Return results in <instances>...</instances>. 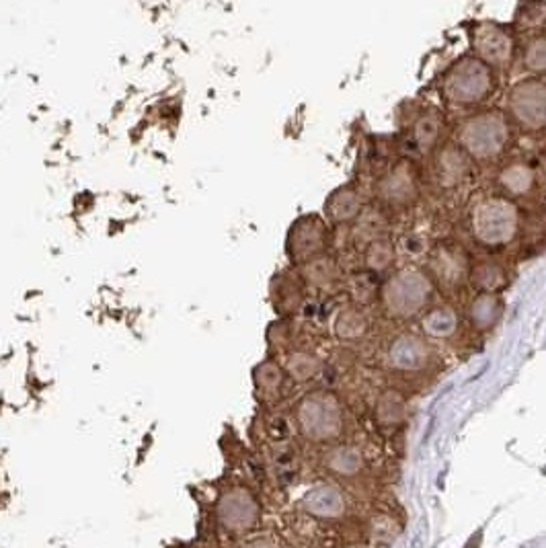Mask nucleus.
Returning a JSON list of instances; mask_svg holds the SVG:
<instances>
[{
	"label": "nucleus",
	"mask_w": 546,
	"mask_h": 548,
	"mask_svg": "<svg viewBox=\"0 0 546 548\" xmlns=\"http://www.w3.org/2000/svg\"><path fill=\"white\" fill-rule=\"evenodd\" d=\"M368 319L360 308H343L335 321V335L343 341H358L368 333Z\"/></svg>",
	"instance_id": "nucleus-22"
},
{
	"label": "nucleus",
	"mask_w": 546,
	"mask_h": 548,
	"mask_svg": "<svg viewBox=\"0 0 546 548\" xmlns=\"http://www.w3.org/2000/svg\"><path fill=\"white\" fill-rule=\"evenodd\" d=\"M468 280L479 290V294H499L507 286V273L501 265L487 261L473 265L468 271Z\"/></svg>",
	"instance_id": "nucleus-18"
},
{
	"label": "nucleus",
	"mask_w": 546,
	"mask_h": 548,
	"mask_svg": "<svg viewBox=\"0 0 546 548\" xmlns=\"http://www.w3.org/2000/svg\"><path fill=\"white\" fill-rule=\"evenodd\" d=\"M397 261V249L393 247V243L386 239H378L374 243L368 245L366 249V265L368 269L382 273L386 269H390Z\"/></svg>",
	"instance_id": "nucleus-27"
},
{
	"label": "nucleus",
	"mask_w": 546,
	"mask_h": 548,
	"mask_svg": "<svg viewBox=\"0 0 546 548\" xmlns=\"http://www.w3.org/2000/svg\"><path fill=\"white\" fill-rule=\"evenodd\" d=\"M294 280L296 278H292V276H288V273H284V276L278 278V282L273 284V300H276V306L280 310H284V312H290V310H294L300 304L290 294L302 298V290H300L298 282H294Z\"/></svg>",
	"instance_id": "nucleus-29"
},
{
	"label": "nucleus",
	"mask_w": 546,
	"mask_h": 548,
	"mask_svg": "<svg viewBox=\"0 0 546 548\" xmlns=\"http://www.w3.org/2000/svg\"><path fill=\"white\" fill-rule=\"evenodd\" d=\"M546 23V5L542 3H532V5H522L516 15V25L522 31H532L538 29Z\"/></svg>",
	"instance_id": "nucleus-31"
},
{
	"label": "nucleus",
	"mask_w": 546,
	"mask_h": 548,
	"mask_svg": "<svg viewBox=\"0 0 546 548\" xmlns=\"http://www.w3.org/2000/svg\"><path fill=\"white\" fill-rule=\"evenodd\" d=\"M304 276L306 280L317 286V288H329L337 280V267L331 257H319L315 261H310L304 265Z\"/></svg>",
	"instance_id": "nucleus-25"
},
{
	"label": "nucleus",
	"mask_w": 546,
	"mask_h": 548,
	"mask_svg": "<svg viewBox=\"0 0 546 548\" xmlns=\"http://www.w3.org/2000/svg\"><path fill=\"white\" fill-rule=\"evenodd\" d=\"M466 255L456 245H440L429 255V269H432V280H436L442 288L454 290L464 278H468Z\"/></svg>",
	"instance_id": "nucleus-11"
},
{
	"label": "nucleus",
	"mask_w": 546,
	"mask_h": 548,
	"mask_svg": "<svg viewBox=\"0 0 546 548\" xmlns=\"http://www.w3.org/2000/svg\"><path fill=\"white\" fill-rule=\"evenodd\" d=\"M218 526L234 536L247 534L257 528L261 520V505L257 495L245 485L224 489L216 501Z\"/></svg>",
	"instance_id": "nucleus-6"
},
{
	"label": "nucleus",
	"mask_w": 546,
	"mask_h": 548,
	"mask_svg": "<svg viewBox=\"0 0 546 548\" xmlns=\"http://www.w3.org/2000/svg\"><path fill=\"white\" fill-rule=\"evenodd\" d=\"M341 507H343L341 495L329 487H319L304 497V510L319 518L337 516L341 512Z\"/></svg>",
	"instance_id": "nucleus-21"
},
{
	"label": "nucleus",
	"mask_w": 546,
	"mask_h": 548,
	"mask_svg": "<svg viewBox=\"0 0 546 548\" xmlns=\"http://www.w3.org/2000/svg\"><path fill=\"white\" fill-rule=\"evenodd\" d=\"M444 132V120L438 111H427L421 117H417V122L411 128V144L415 146L417 152L427 154L436 148Z\"/></svg>",
	"instance_id": "nucleus-15"
},
{
	"label": "nucleus",
	"mask_w": 546,
	"mask_h": 548,
	"mask_svg": "<svg viewBox=\"0 0 546 548\" xmlns=\"http://www.w3.org/2000/svg\"><path fill=\"white\" fill-rule=\"evenodd\" d=\"M286 370L296 382H306L319 374L321 362L317 356L308 354V351H294L286 362Z\"/></svg>",
	"instance_id": "nucleus-26"
},
{
	"label": "nucleus",
	"mask_w": 546,
	"mask_h": 548,
	"mask_svg": "<svg viewBox=\"0 0 546 548\" xmlns=\"http://www.w3.org/2000/svg\"><path fill=\"white\" fill-rule=\"evenodd\" d=\"M507 113L526 132L546 130V81L526 78L507 93Z\"/></svg>",
	"instance_id": "nucleus-7"
},
{
	"label": "nucleus",
	"mask_w": 546,
	"mask_h": 548,
	"mask_svg": "<svg viewBox=\"0 0 546 548\" xmlns=\"http://www.w3.org/2000/svg\"><path fill=\"white\" fill-rule=\"evenodd\" d=\"M255 386L265 399H276L284 386V370L273 362L259 364L255 368Z\"/></svg>",
	"instance_id": "nucleus-24"
},
{
	"label": "nucleus",
	"mask_w": 546,
	"mask_h": 548,
	"mask_svg": "<svg viewBox=\"0 0 546 548\" xmlns=\"http://www.w3.org/2000/svg\"><path fill=\"white\" fill-rule=\"evenodd\" d=\"M444 97L452 105L473 107L487 101L495 91V72L475 56L456 60L442 81Z\"/></svg>",
	"instance_id": "nucleus-3"
},
{
	"label": "nucleus",
	"mask_w": 546,
	"mask_h": 548,
	"mask_svg": "<svg viewBox=\"0 0 546 548\" xmlns=\"http://www.w3.org/2000/svg\"><path fill=\"white\" fill-rule=\"evenodd\" d=\"M514 50H516V39H514V33L507 27L497 25L493 21H485L475 27L473 31L475 58L489 64L491 68L510 64L514 60Z\"/></svg>",
	"instance_id": "nucleus-9"
},
{
	"label": "nucleus",
	"mask_w": 546,
	"mask_h": 548,
	"mask_svg": "<svg viewBox=\"0 0 546 548\" xmlns=\"http://www.w3.org/2000/svg\"><path fill=\"white\" fill-rule=\"evenodd\" d=\"M243 548H280V546L269 538H255V540L243 544Z\"/></svg>",
	"instance_id": "nucleus-32"
},
{
	"label": "nucleus",
	"mask_w": 546,
	"mask_h": 548,
	"mask_svg": "<svg viewBox=\"0 0 546 548\" xmlns=\"http://www.w3.org/2000/svg\"><path fill=\"white\" fill-rule=\"evenodd\" d=\"M296 423L300 434L310 442H333L343 432V409L339 399L327 390L308 393L296 405Z\"/></svg>",
	"instance_id": "nucleus-5"
},
{
	"label": "nucleus",
	"mask_w": 546,
	"mask_h": 548,
	"mask_svg": "<svg viewBox=\"0 0 546 548\" xmlns=\"http://www.w3.org/2000/svg\"><path fill=\"white\" fill-rule=\"evenodd\" d=\"M405 399L397 390H386V393L380 395L376 403V419L382 427H397L405 419Z\"/></svg>",
	"instance_id": "nucleus-23"
},
{
	"label": "nucleus",
	"mask_w": 546,
	"mask_h": 548,
	"mask_svg": "<svg viewBox=\"0 0 546 548\" xmlns=\"http://www.w3.org/2000/svg\"><path fill=\"white\" fill-rule=\"evenodd\" d=\"M503 315V300L497 294H479L468 306V321L473 329L485 333L495 329Z\"/></svg>",
	"instance_id": "nucleus-16"
},
{
	"label": "nucleus",
	"mask_w": 546,
	"mask_h": 548,
	"mask_svg": "<svg viewBox=\"0 0 546 548\" xmlns=\"http://www.w3.org/2000/svg\"><path fill=\"white\" fill-rule=\"evenodd\" d=\"M432 362V347L425 339L405 333L388 347V364L399 372H419Z\"/></svg>",
	"instance_id": "nucleus-12"
},
{
	"label": "nucleus",
	"mask_w": 546,
	"mask_h": 548,
	"mask_svg": "<svg viewBox=\"0 0 546 548\" xmlns=\"http://www.w3.org/2000/svg\"><path fill=\"white\" fill-rule=\"evenodd\" d=\"M417 173L411 163H399L378 181L380 200L390 206H409L417 200Z\"/></svg>",
	"instance_id": "nucleus-10"
},
{
	"label": "nucleus",
	"mask_w": 546,
	"mask_h": 548,
	"mask_svg": "<svg viewBox=\"0 0 546 548\" xmlns=\"http://www.w3.org/2000/svg\"><path fill=\"white\" fill-rule=\"evenodd\" d=\"M364 210L362 198L356 187L341 185L337 187L325 202V216L331 224H347L360 218Z\"/></svg>",
	"instance_id": "nucleus-14"
},
{
	"label": "nucleus",
	"mask_w": 546,
	"mask_h": 548,
	"mask_svg": "<svg viewBox=\"0 0 546 548\" xmlns=\"http://www.w3.org/2000/svg\"><path fill=\"white\" fill-rule=\"evenodd\" d=\"M497 183L512 198H524V195L532 193L536 187V173L526 163H514L499 171Z\"/></svg>",
	"instance_id": "nucleus-17"
},
{
	"label": "nucleus",
	"mask_w": 546,
	"mask_h": 548,
	"mask_svg": "<svg viewBox=\"0 0 546 548\" xmlns=\"http://www.w3.org/2000/svg\"><path fill=\"white\" fill-rule=\"evenodd\" d=\"M421 327L432 339H448L458 329V315L450 306L429 308L421 319Z\"/></svg>",
	"instance_id": "nucleus-19"
},
{
	"label": "nucleus",
	"mask_w": 546,
	"mask_h": 548,
	"mask_svg": "<svg viewBox=\"0 0 546 548\" xmlns=\"http://www.w3.org/2000/svg\"><path fill=\"white\" fill-rule=\"evenodd\" d=\"M468 173V156L458 144L442 146L434 156V177L444 189L458 187Z\"/></svg>",
	"instance_id": "nucleus-13"
},
{
	"label": "nucleus",
	"mask_w": 546,
	"mask_h": 548,
	"mask_svg": "<svg viewBox=\"0 0 546 548\" xmlns=\"http://www.w3.org/2000/svg\"><path fill=\"white\" fill-rule=\"evenodd\" d=\"M434 296V282L417 267H403L390 276L380 290V300L388 317L411 319L423 312Z\"/></svg>",
	"instance_id": "nucleus-2"
},
{
	"label": "nucleus",
	"mask_w": 546,
	"mask_h": 548,
	"mask_svg": "<svg viewBox=\"0 0 546 548\" xmlns=\"http://www.w3.org/2000/svg\"><path fill=\"white\" fill-rule=\"evenodd\" d=\"M325 466L329 468L331 473H335L339 477H354V475H358L362 471L364 458H362V454L356 448L339 446V448H333L325 456Z\"/></svg>",
	"instance_id": "nucleus-20"
},
{
	"label": "nucleus",
	"mask_w": 546,
	"mask_h": 548,
	"mask_svg": "<svg viewBox=\"0 0 546 548\" xmlns=\"http://www.w3.org/2000/svg\"><path fill=\"white\" fill-rule=\"evenodd\" d=\"M329 245V230L323 218L306 214L298 218L288 234V257L296 265H306L325 255Z\"/></svg>",
	"instance_id": "nucleus-8"
},
{
	"label": "nucleus",
	"mask_w": 546,
	"mask_h": 548,
	"mask_svg": "<svg viewBox=\"0 0 546 548\" xmlns=\"http://www.w3.org/2000/svg\"><path fill=\"white\" fill-rule=\"evenodd\" d=\"M524 66L534 74H546V33L532 37L526 44Z\"/></svg>",
	"instance_id": "nucleus-30"
},
{
	"label": "nucleus",
	"mask_w": 546,
	"mask_h": 548,
	"mask_svg": "<svg viewBox=\"0 0 546 548\" xmlns=\"http://www.w3.org/2000/svg\"><path fill=\"white\" fill-rule=\"evenodd\" d=\"M518 228V206L507 198H485L471 212V230L475 239L489 249L510 245L516 239Z\"/></svg>",
	"instance_id": "nucleus-4"
},
{
	"label": "nucleus",
	"mask_w": 546,
	"mask_h": 548,
	"mask_svg": "<svg viewBox=\"0 0 546 548\" xmlns=\"http://www.w3.org/2000/svg\"><path fill=\"white\" fill-rule=\"evenodd\" d=\"M382 232H384V220H382L380 212H376L374 208L362 210V214L358 218L356 239L368 247L370 243H374L378 239H384Z\"/></svg>",
	"instance_id": "nucleus-28"
},
{
	"label": "nucleus",
	"mask_w": 546,
	"mask_h": 548,
	"mask_svg": "<svg viewBox=\"0 0 546 548\" xmlns=\"http://www.w3.org/2000/svg\"><path fill=\"white\" fill-rule=\"evenodd\" d=\"M512 124L501 111H483L466 117L456 130L458 146L475 161H493L512 144Z\"/></svg>",
	"instance_id": "nucleus-1"
}]
</instances>
